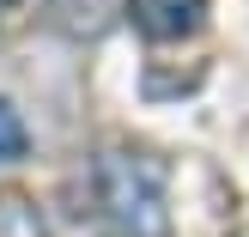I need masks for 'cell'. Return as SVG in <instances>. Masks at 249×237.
<instances>
[{
  "instance_id": "6da1fadb",
  "label": "cell",
  "mask_w": 249,
  "mask_h": 237,
  "mask_svg": "<svg viewBox=\"0 0 249 237\" xmlns=\"http://www.w3.org/2000/svg\"><path fill=\"white\" fill-rule=\"evenodd\" d=\"M97 207L122 237H164L170 231V207H164V182L170 164L158 152H128V146H109L97 152Z\"/></svg>"
},
{
  "instance_id": "7a4b0ae2",
  "label": "cell",
  "mask_w": 249,
  "mask_h": 237,
  "mask_svg": "<svg viewBox=\"0 0 249 237\" xmlns=\"http://www.w3.org/2000/svg\"><path fill=\"white\" fill-rule=\"evenodd\" d=\"M128 18L140 24L152 43H177V36H195L207 18V0H128Z\"/></svg>"
},
{
  "instance_id": "3957f363",
  "label": "cell",
  "mask_w": 249,
  "mask_h": 237,
  "mask_svg": "<svg viewBox=\"0 0 249 237\" xmlns=\"http://www.w3.org/2000/svg\"><path fill=\"white\" fill-rule=\"evenodd\" d=\"M0 237H49V225H43V213H36L31 195L0 189Z\"/></svg>"
},
{
  "instance_id": "277c9868",
  "label": "cell",
  "mask_w": 249,
  "mask_h": 237,
  "mask_svg": "<svg viewBox=\"0 0 249 237\" xmlns=\"http://www.w3.org/2000/svg\"><path fill=\"white\" fill-rule=\"evenodd\" d=\"M24 146H31V134H24L18 109L0 97V164H12V158H24Z\"/></svg>"
}]
</instances>
